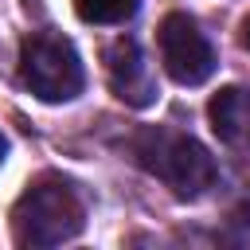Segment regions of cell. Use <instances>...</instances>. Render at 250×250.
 <instances>
[{"mask_svg": "<svg viewBox=\"0 0 250 250\" xmlns=\"http://www.w3.org/2000/svg\"><path fill=\"white\" fill-rule=\"evenodd\" d=\"M86 227L82 195L62 176H39L12 207V234L20 246H62Z\"/></svg>", "mask_w": 250, "mask_h": 250, "instance_id": "cell-1", "label": "cell"}, {"mask_svg": "<svg viewBox=\"0 0 250 250\" xmlns=\"http://www.w3.org/2000/svg\"><path fill=\"white\" fill-rule=\"evenodd\" d=\"M133 156L141 160L145 172L168 184L180 199H195L215 184V156L188 133L148 125L133 137Z\"/></svg>", "mask_w": 250, "mask_h": 250, "instance_id": "cell-2", "label": "cell"}, {"mask_svg": "<svg viewBox=\"0 0 250 250\" xmlns=\"http://www.w3.org/2000/svg\"><path fill=\"white\" fill-rule=\"evenodd\" d=\"M20 78L39 102H70L86 86V66L70 39L35 31L20 47Z\"/></svg>", "mask_w": 250, "mask_h": 250, "instance_id": "cell-3", "label": "cell"}, {"mask_svg": "<svg viewBox=\"0 0 250 250\" xmlns=\"http://www.w3.org/2000/svg\"><path fill=\"white\" fill-rule=\"evenodd\" d=\"M156 43H160V62H164L172 82L203 86L215 74V47L188 12H168L160 20Z\"/></svg>", "mask_w": 250, "mask_h": 250, "instance_id": "cell-4", "label": "cell"}, {"mask_svg": "<svg viewBox=\"0 0 250 250\" xmlns=\"http://www.w3.org/2000/svg\"><path fill=\"white\" fill-rule=\"evenodd\" d=\"M105 74H109V90L125 102V105H152L156 102V78L148 70V59L141 51L137 39H113L105 47Z\"/></svg>", "mask_w": 250, "mask_h": 250, "instance_id": "cell-5", "label": "cell"}, {"mask_svg": "<svg viewBox=\"0 0 250 250\" xmlns=\"http://www.w3.org/2000/svg\"><path fill=\"white\" fill-rule=\"evenodd\" d=\"M211 129L230 148H250V94L227 86L211 98Z\"/></svg>", "mask_w": 250, "mask_h": 250, "instance_id": "cell-6", "label": "cell"}, {"mask_svg": "<svg viewBox=\"0 0 250 250\" xmlns=\"http://www.w3.org/2000/svg\"><path fill=\"white\" fill-rule=\"evenodd\" d=\"M141 8V0H74L78 20L86 23H125L133 20Z\"/></svg>", "mask_w": 250, "mask_h": 250, "instance_id": "cell-7", "label": "cell"}, {"mask_svg": "<svg viewBox=\"0 0 250 250\" xmlns=\"http://www.w3.org/2000/svg\"><path fill=\"white\" fill-rule=\"evenodd\" d=\"M242 47H250V16L242 20Z\"/></svg>", "mask_w": 250, "mask_h": 250, "instance_id": "cell-8", "label": "cell"}, {"mask_svg": "<svg viewBox=\"0 0 250 250\" xmlns=\"http://www.w3.org/2000/svg\"><path fill=\"white\" fill-rule=\"evenodd\" d=\"M4 152H8V141H4V133H0V164H4Z\"/></svg>", "mask_w": 250, "mask_h": 250, "instance_id": "cell-9", "label": "cell"}]
</instances>
